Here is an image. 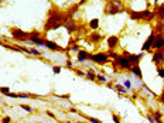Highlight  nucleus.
I'll list each match as a JSON object with an SVG mask.
<instances>
[{
  "label": "nucleus",
  "instance_id": "1",
  "mask_svg": "<svg viewBox=\"0 0 164 123\" xmlns=\"http://www.w3.org/2000/svg\"><path fill=\"white\" fill-rule=\"evenodd\" d=\"M68 21L67 19V14L61 12L58 7H52L50 12H48V17H47V21L44 24V31H52V30H57L60 27H62L65 23Z\"/></svg>",
  "mask_w": 164,
  "mask_h": 123
},
{
  "label": "nucleus",
  "instance_id": "2",
  "mask_svg": "<svg viewBox=\"0 0 164 123\" xmlns=\"http://www.w3.org/2000/svg\"><path fill=\"white\" fill-rule=\"evenodd\" d=\"M129 17L134 21H144V23H150L156 19V14L153 10H143V12H134V10H127Z\"/></svg>",
  "mask_w": 164,
  "mask_h": 123
},
{
  "label": "nucleus",
  "instance_id": "3",
  "mask_svg": "<svg viewBox=\"0 0 164 123\" xmlns=\"http://www.w3.org/2000/svg\"><path fill=\"white\" fill-rule=\"evenodd\" d=\"M123 12H126V9L122 0H109L105 6V14L107 16H115V14L123 13Z\"/></svg>",
  "mask_w": 164,
  "mask_h": 123
},
{
  "label": "nucleus",
  "instance_id": "4",
  "mask_svg": "<svg viewBox=\"0 0 164 123\" xmlns=\"http://www.w3.org/2000/svg\"><path fill=\"white\" fill-rule=\"evenodd\" d=\"M10 34H12V37L16 41H28V35H30V33L27 31H23L21 28H17V27H12L10 28Z\"/></svg>",
  "mask_w": 164,
  "mask_h": 123
},
{
  "label": "nucleus",
  "instance_id": "5",
  "mask_svg": "<svg viewBox=\"0 0 164 123\" xmlns=\"http://www.w3.org/2000/svg\"><path fill=\"white\" fill-rule=\"evenodd\" d=\"M89 61H94L95 64H98V65H105V64H107V62H110V59H109V57H107L106 52H96V54H91Z\"/></svg>",
  "mask_w": 164,
  "mask_h": 123
},
{
  "label": "nucleus",
  "instance_id": "6",
  "mask_svg": "<svg viewBox=\"0 0 164 123\" xmlns=\"http://www.w3.org/2000/svg\"><path fill=\"white\" fill-rule=\"evenodd\" d=\"M28 43H31V44H34V46H37V47H44L45 38L41 37V34H40L37 30H34V31H31L30 35H28Z\"/></svg>",
  "mask_w": 164,
  "mask_h": 123
},
{
  "label": "nucleus",
  "instance_id": "7",
  "mask_svg": "<svg viewBox=\"0 0 164 123\" xmlns=\"http://www.w3.org/2000/svg\"><path fill=\"white\" fill-rule=\"evenodd\" d=\"M113 61H115V64L118 65V68L122 69V71H130L133 67V65L129 62L127 57H123V55H118V58L113 59Z\"/></svg>",
  "mask_w": 164,
  "mask_h": 123
},
{
  "label": "nucleus",
  "instance_id": "8",
  "mask_svg": "<svg viewBox=\"0 0 164 123\" xmlns=\"http://www.w3.org/2000/svg\"><path fill=\"white\" fill-rule=\"evenodd\" d=\"M154 38H156V34L152 31V34L147 37V40H146L144 43H143V46H142V52H150V50L153 48Z\"/></svg>",
  "mask_w": 164,
  "mask_h": 123
},
{
  "label": "nucleus",
  "instance_id": "9",
  "mask_svg": "<svg viewBox=\"0 0 164 123\" xmlns=\"http://www.w3.org/2000/svg\"><path fill=\"white\" fill-rule=\"evenodd\" d=\"M152 61L157 65V67H160V64L164 62V52H163V50H153Z\"/></svg>",
  "mask_w": 164,
  "mask_h": 123
},
{
  "label": "nucleus",
  "instance_id": "10",
  "mask_svg": "<svg viewBox=\"0 0 164 123\" xmlns=\"http://www.w3.org/2000/svg\"><path fill=\"white\" fill-rule=\"evenodd\" d=\"M45 48H48L51 51H61V52H67V48H62V47H60L57 43H54V41H51V40H45Z\"/></svg>",
  "mask_w": 164,
  "mask_h": 123
},
{
  "label": "nucleus",
  "instance_id": "11",
  "mask_svg": "<svg viewBox=\"0 0 164 123\" xmlns=\"http://www.w3.org/2000/svg\"><path fill=\"white\" fill-rule=\"evenodd\" d=\"M119 35H109L106 40V44L109 50H115L116 47L119 46Z\"/></svg>",
  "mask_w": 164,
  "mask_h": 123
},
{
  "label": "nucleus",
  "instance_id": "12",
  "mask_svg": "<svg viewBox=\"0 0 164 123\" xmlns=\"http://www.w3.org/2000/svg\"><path fill=\"white\" fill-rule=\"evenodd\" d=\"M64 27L67 28V33H68V34H75V33L78 31V24H76L74 20H68V21L64 24Z\"/></svg>",
  "mask_w": 164,
  "mask_h": 123
},
{
  "label": "nucleus",
  "instance_id": "13",
  "mask_svg": "<svg viewBox=\"0 0 164 123\" xmlns=\"http://www.w3.org/2000/svg\"><path fill=\"white\" fill-rule=\"evenodd\" d=\"M163 47H164V35H161V34H156V38H154L152 50H161Z\"/></svg>",
  "mask_w": 164,
  "mask_h": 123
},
{
  "label": "nucleus",
  "instance_id": "14",
  "mask_svg": "<svg viewBox=\"0 0 164 123\" xmlns=\"http://www.w3.org/2000/svg\"><path fill=\"white\" fill-rule=\"evenodd\" d=\"M143 57H144V52H140V54H130L129 57H127V59H129V62L132 65H137L143 59Z\"/></svg>",
  "mask_w": 164,
  "mask_h": 123
},
{
  "label": "nucleus",
  "instance_id": "15",
  "mask_svg": "<svg viewBox=\"0 0 164 123\" xmlns=\"http://www.w3.org/2000/svg\"><path fill=\"white\" fill-rule=\"evenodd\" d=\"M154 14H156V19L157 20H164V3H160L154 7Z\"/></svg>",
  "mask_w": 164,
  "mask_h": 123
},
{
  "label": "nucleus",
  "instance_id": "16",
  "mask_svg": "<svg viewBox=\"0 0 164 123\" xmlns=\"http://www.w3.org/2000/svg\"><path fill=\"white\" fill-rule=\"evenodd\" d=\"M130 72H132L134 77L137 78L139 81H143V71H142V68H140V65H133L132 69H130Z\"/></svg>",
  "mask_w": 164,
  "mask_h": 123
},
{
  "label": "nucleus",
  "instance_id": "17",
  "mask_svg": "<svg viewBox=\"0 0 164 123\" xmlns=\"http://www.w3.org/2000/svg\"><path fill=\"white\" fill-rule=\"evenodd\" d=\"M89 57H91V54H89L88 51H85V50H79L78 51V62H86V61H89Z\"/></svg>",
  "mask_w": 164,
  "mask_h": 123
},
{
  "label": "nucleus",
  "instance_id": "18",
  "mask_svg": "<svg viewBox=\"0 0 164 123\" xmlns=\"http://www.w3.org/2000/svg\"><path fill=\"white\" fill-rule=\"evenodd\" d=\"M153 33H154V34H161V35H164V20H157L156 26L153 28Z\"/></svg>",
  "mask_w": 164,
  "mask_h": 123
},
{
  "label": "nucleus",
  "instance_id": "19",
  "mask_svg": "<svg viewBox=\"0 0 164 123\" xmlns=\"http://www.w3.org/2000/svg\"><path fill=\"white\" fill-rule=\"evenodd\" d=\"M88 40L92 43V44H98L99 41L102 40V35L99 34V33H96V31H92L91 34H89V37H88Z\"/></svg>",
  "mask_w": 164,
  "mask_h": 123
},
{
  "label": "nucleus",
  "instance_id": "20",
  "mask_svg": "<svg viewBox=\"0 0 164 123\" xmlns=\"http://www.w3.org/2000/svg\"><path fill=\"white\" fill-rule=\"evenodd\" d=\"M78 115H79V116H82L83 119H86L89 123H102L101 119H98V117H92V116H86V115H83L82 112H78Z\"/></svg>",
  "mask_w": 164,
  "mask_h": 123
},
{
  "label": "nucleus",
  "instance_id": "21",
  "mask_svg": "<svg viewBox=\"0 0 164 123\" xmlns=\"http://www.w3.org/2000/svg\"><path fill=\"white\" fill-rule=\"evenodd\" d=\"M89 28L92 30V31H96L98 28H99V19H92L89 21Z\"/></svg>",
  "mask_w": 164,
  "mask_h": 123
},
{
  "label": "nucleus",
  "instance_id": "22",
  "mask_svg": "<svg viewBox=\"0 0 164 123\" xmlns=\"http://www.w3.org/2000/svg\"><path fill=\"white\" fill-rule=\"evenodd\" d=\"M85 77H86V79H88V81H96V72H95L94 69H88Z\"/></svg>",
  "mask_w": 164,
  "mask_h": 123
},
{
  "label": "nucleus",
  "instance_id": "23",
  "mask_svg": "<svg viewBox=\"0 0 164 123\" xmlns=\"http://www.w3.org/2000/svg\"><path fill=\"white\" fill-rule=\"evenodd\" d=\"M113 89L119 92L120 95H125V93H127V89L125 88V86H123V85H120V84H116V85H115Z\"/></svg>",
  "mask_w": 164,
  "mask_h": 123
},
{
  "label": "nucleus",
  "instance_id": "24",
  "mask_svg": "<svg viewBox=\"0 0 164 123\" xmlns=\"http://www.w3.org/2000/svg\"><path fill=\"white\" fill-rule=\"evenodd\" d=\"M96 81H98V82H101V84H106L107 78L105 77V75H102V74H96Z\"/></svg>",
  "mask_w": 164,
  "mask_h": 123
},
{
  "label": "nucleus",
  "instance_id": "25",
  "mask_svg": "<svg viewBox=\"0 0 164 123\" xmlns=\"http://www.w3.org/2000/svg\"><path fill=\"white\" fill-rule=\"evenodd\" d=\"M61 71H62V67H61V65H54V67H52V74H54V75H60Z\"/></svg>",
  "mask_w": 164,
  "mask_h": 123
},
{
  "label": "nucleus",
  "instance_id": "26",
  "mask_svg": "<svg viewBox=\"0 0 164 123\" xmlns=\"http://www.w3.org/2000/svg\"><path fill=\"white\" fill-rule=\"evenodd\" d=\"M122 85H123V86L126 88L127 91H130V89H132V81H130V79H125Z\"/></svg>",
  "mask_w": 164,
  "mask_h": 123
},
{
  "label": "nucleus",
  "instance_id": "27",
  "mask_svg": "<svg viewBox=\"0 0 164 123\" xmlns=\"http://www.w3.org/2000/svg\"><path fill=\"white\" fill-rule=\"evenodd\" d=\"M106 54H107V57H109V59H116L118 58V54H116L113 50H109Z\"/></svg>",
  "mask_w": 164,
  "mask_h": 123
},
{
  "label": "nucleus",
  "instance_id": "28",
  "mask_svg": "<svg viewBox=\"0 0 164 123\" xmlns=\"http://www.w3.org/2000/svg\"><path fill=\"white\" fill-rule=\"evenodd\" d=\"M30 54H33V55H37V57H40V55H43V51H38L37 48H30Z\"/></svg>",
  "mask_w": 164,
  "mask_h": 123
},
{
  "label": "nucleus",
  "instance_id": "29",
  "mask_svg": "<svg viewBox=\"0 0 164 123\" xmlns=\"http://www.w3.org/2000/svg\"><path fill=\"white\" fill-rule=\"evenodd\" d=\"M81 50V47L78 46V44H75V46H72V47H67V52L68 51H79Z\"/></svg>",
  "mask_w": 164,
  "mask_h": 123
},
{
  "label": "nucleus",
  "instance_id": "30",
  "mask_svg": "<svg viewBox=\"0 0 164 123\" xmlns=\"http://www.w3.org/2000/svg\"><path fill=\"white\" fill-rule=\"evenodd\" d=\"M157 77L163 78L164 79V68L163 67H157Z\"/></svg>",
  "mask_w": 164,
  "mask_h": 123
},
{
  "label": "nucleus",
  "instance_id": "31",
  "mask_svg": "<svg viewBox=\"0 0 164 123\" xmlns=\"http://www.w3.org/2000/svg\"><path fill=\"white\" fill-rule=\"evenodd\" d=\"M153 117H154V120H157V119H161V117H163V113H161L160 110H156V112L153 113Z\"/></svg>",
  "mask_w": 164,
  "mask_h": 123
},
{
  "label": "nucleus",
  "instance_id": "32",
  "mask_svg": "<svg viewBox=\"0 0 164 123\" xmlns=\"http://www.w3.org/2000/svg\"><path fill=\"white\" fill-rule=\"evenodd\" d=\"M9 92H10V88H9V86H1V88H0V93H3L4 96H6Z\"/></svg>",
  "mask_w": 164,
  "mask_h": 123
},
{
  "label": "nucleus",
  "instance_id": "33",
  "mask_svg": "<svg viewBox=\"0 0 164 123\" xmlns=\"http://www.w3.org/2000/svg\"><path fill=\"white\" fill-rule=\"evenodd\" d=\"M23 110H25V112H28V113H31L33 112V109H31V106H28V105H25V103H23L21 106H20Z\"/></svg>",
  "mask_w": 164,
  "mask_h": 123
},
{
  "label": "nucleus",
  "instance_id": "34",
  "mask_svg": "<svg viewBox=\"0 0 164 123\" xmlns=\"http://www.w3.org/2000/svg\"><path fill=\"white\" fill-rule=\"evenodd\" d=\"M19 98H23V99H28V98H34L33 95H30V93H27V92H21V93H19Z\"/></svg>",
  "mask_w": 164,
  "mask_h": 123
},
{
  "label": "nucleus",
  "instance_id": "35",
  "mask_svg": "<svg viewBox=\"0 0 164 123\" xmlns=\"http://www.w3.org/2000/svg\"><path fill=\"white\" fill-rule=\"evenodd\" d=\"M112 120H113V123H122L120 122V117L116 113H112Z\"/></svg>",
  "mask_w": 164,
  "mask_h": 123
},
{
  "label": "nucleus",
  "instance_id": "36",
  "mask_svg": "<svg viewBox=\"0 0 164 123\" xmlns=\"http://www.w3.org/2000/svg\"><path fill=\"white\" fill-rule=\"evenodd\" d=\"M74 71H75V74L78 75V77H85V75H86V72L81 71V69H75V68H74Z\"/></svg>",
  "mask_w": 164,
  "mask_h": 123
},
{
  "label": "nucleus",
  "instance_id": "37",
  "mask_svg": "<svg viewBox=\"0 0 164 123\" xmlns=\"http://www.w3.org/2000/svg\"><path fill=\"white\" fill-rule=\"evenodd\" d=\"M79 41V38H74V40H70V43H68V47H72V46H75L76 43Z\"/></svg>",
  "mask_w": 164,
  "mask_h": 123
},
{
  "label": "nucleus",
  "instance_id": "38",
  "mask_svg": "<svg viewBox=\"0 0 164 123\" xmlns=\"http://www.w3.org/2000/svg\"><path fill=\"white\" fill-rule=\"evenodd\" d=\"M1 123H12V117L10 116H4L1 119Z\"/></svg>",
  "mask_w": 164,
  "mask_h": 123
},
{
  "label": "nucleus",
  "instance_id": "39",
  "mask_svg": "<svg viewBox=\"0 0 164 123\" xmlns=\"http://www.w3.org/2000/svg\"><path fill=\"white\" fill-rule=\"evenodd\" d=\"M6 96L7 98H14V99H17V98H19V93H13V92H9Z\"/></svg>",
  "mask_w": 164,
  "mask_h": 123
},
{
  "label": "nucleus",
  "instance_id": "40",
  "mask_svg": "<svg viewBox=\"0 0 164 123\" xmlns=\"http://www.w3.org/2000/svg\"><path fill=\"white\" fill-rule=\"evenodd\" d=\"M67 68L74 69V64H72V61H71V59H68V61H67Z\"/></svg>",
  "mask_w": 164,
  "mask_h": 123
},
{
  "label": "nucleus",
  "instance_id": "41",
  "mask_svg": "<svg viewBox=\"0 0 164 123\" xmlns=\"http://www.w3.org/2000/svg\"><path fill=\"white\" fill-rule=\"evenodd\" d=\"M147 120L150 123H154V117H153V115H147Z\"/></svg>",
  "mask_w": 164,
  "mask_h": 123
},
{
  "label": "nucleus",
  "instance_id": "42",
  "mask_svg": "<svg viewBox=\"0 0 164 123\" xmlns=\"http://www.w3.org/2000/svg\"><path fill=\"white\" fill-rule=\"evenodd\" d=\"M158 99H160V102H161V103H164V89H163V92H161V95H160Z\"/></svg>",
  "mask_w": 164,
  "mask_h": 123
},
{
  "label": "nucleus",
  "instance_id": "43",
  "mask_svg": "<svg viewBox=\"0 0 164 123\" xmlns=\"http://www.w3.org/2000/svg\"><path fill=\"white\" fill-rule=\"evenodd\" d=\"M47 115H48V116H50L51 119H55V115H54L52 112H48V110H47Z\"/></svg>",
  "mask_w": 164,
  "mask_h": 123
},
{
  "label": "nucleus",
  "instance_id": "44",
  "mask_svg": "<svg viewBox=\"0 0 164 123\" xmlns=\"http://www.w3.org/2000/svg\"><path fill=\"white\" fill-rule=\"evenodd\" d=\"M70 112H71V113H78L79 110H76L75 108H70Z\"/></svg>",
  "mask_w": 164,
  "mask_h": 123
},
{
  "label": "nucleus",
  "instance_id": "45",
  "mask_svg": "<svg viewBox=\"0 0 164 123\" xmlns=\"http://www.w3.org/2000/svg\"><path fill=\"white\" fill-rule=\"evenodd\" d=\"M122 55H123V57H129V55H130V52H129V51H123Z\"/></svg>",
  "mask_w": 164,
  "mask_h": 123
},
{
  "label": "nucleus",
  "instance_id": "46",
  "mask_svg": "<svg viewBox=\"0 0 164 123\" xmlns=\"http://www.w3.org/2000/svg\"><path fill=\"white\" fill-rule=\"evenodd\" d=\"M154 123H164L161 119H157V120H154Z\"/></svg>",
  "mask_w": 164,
  "mask_h": 123
},
{
  "label": "nucleus",
  "instance_id": "47",
  "mask_svg": "<svg viewBox=\"0 0 164 123\" xmlns=\"http://www.w3.org/2000/svg\"><path fill=\"white\" fill-rule=\"evenodd\" d=\"M158 1H160V0H154V3H158Z\"/></svg>",
  "mask_w": 164,
  "mask_h": 123
},
{
  "label": "nucleus",
  "instance_id": "48",
  "mask_svg": "<svg viewBox=\"0 0 164 123\" xmlns=\"http://www.w3.org/2000/svg\"><path fill=\"white\" fill-rule=\"evenodd\" d=\"M78 123H89V122H78Z\"/></svg>",
  "mask_w": 164,
  "mask_h": 123
},
{
  "label": "nucleus",
  "instance_id": "49",
  "mask_svg": "<svg viewBox=\"0 0 164 123\" xmlns=\"http://www.w3.org/2000/svg\"><path fill=\"white\" fill-rule=\"evenodd\" d=\"M0 46H3V41H0Z\"/></svg>",
  "mask_w": 164,
  "mask_h": 123
},
{
  "label": "nucleus",
  "instance_id": "50",
  "mask_svg": "<svg viewBox=\"0 0 164 123\" xmlns=\"http://www.w3.org/2000/svg\"><path fill=\"white\" fill-rule=\"evenodd\" d=\"M161 50H163V52H164V47H163V48H161Z\"/></svg>",
  "mask_w": 164,
  "mask_h": 123
}]
</instances>
